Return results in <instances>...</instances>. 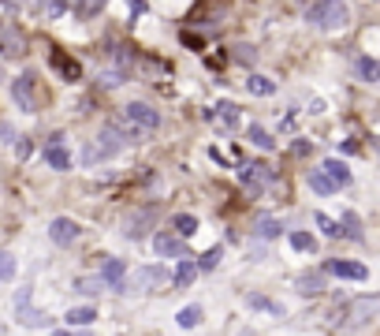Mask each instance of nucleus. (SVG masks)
<instances>
[{
  "label": "nucleus",
  "mask_w": 380,
  "mask_h": 336,
  "mask_svg": "<svg viewBox=\"0 0 380 336\" xmlns=\"http://www.w3.org/2000/svg\"><path fill=\"white\" fill-rule=\"evenodd\" d=\"M26 45H23V38H19V30H12L8 23H0V52L4 57H19Z\"/></svg>",
  "instance_id": "423d86ee"
},
{
  "label": "nucleus",
  "mask_w": 380,
  "mask_h": 336,
  "mask_svg": "<svg viewBox=\"0 0 380 336\" xmlns=\"http://www.w3.org/2000/svg\"><path fill=\"white\" fill-rule=\"evenodd\" d=\"M45 161H49V168H56V172H68V168H71L68 149H63V146H56V143H52V146L45 149Z\"/></svg>",
  "instance_id": "ddd939ff"
},
{
  "label": "nucleus",
  "mask_w": 380,
  "mask_h": 336,
  "mask_svg": "<svg viewBox=\"0 0 380 336\" xmlns=\"http://www.w3.org/2000/svg\"><path fill=\"white\" fill-rule=\"evenodd\" d=\"M216 262H220V251H216V247H213L209 254H202V262H198V269H216Z\"/></svg>",
  "instance_id": "bb28decb"
},
{
  "label": "nucleus",
  "mask_w": 380,
  "mask_h": 336,
  "mask_svg": "<svg viewBox=\"0 0 380 336\" xmlns=\"http://www.w3.org/2000/svg\"><path fill=\"white\" fill-rule=\"evenodd\" d=\"M153 247H157L160 258H183V254H187V243H183L179 232H176V235H172V232H160L157 240H153Z\"/></svg>",
  "instance_id": "39448f33"
},
{
  "label": "nucleus",
  "mask_w": 380,
  "mask_h": 336,
  "mask_svg": "<svg viewBox=\"0 0 380 336\" xmlns=\"http://www.w3.org/2000/svg\"><path fill=\"white\" fill-rule=\"evenodd\" d=\"M250 143L261 146V149H273V135H268L265 127H250Z\"/></svg>",
  "instance_id": "412c9836"
},
{
  "label": "nucleus",
  "mask_w": 380,
  "mask_h": 336,
  "mask_svg": "<svg viewBox=\"0 0 380 336\" xmlns=\"http://www.w3.org/2000/svg\"><path fill=\"white\" fill-rule=\"evenodd\" d=\"M97 321V310L93 307H71L68 310V325H75V329H82V325H93Z\"/></svg>",
  "instance_id": "4468645a"
},
{
  "label": "nucleus",
  "mask_w": 380,
  "mask_h": 336,
  "mask_svg": "<svg viewBox=\"0 0 380 336\" xmlns=\"http://www.w3.org/2000/svg\"><path fill=\"white\" fill-rule=\"evenodd\" d=\"M105 277H116L119 280V277H123V262H108L105 265Z\"/></svg>",
  "instance_id": "cd10ccee"
},
{
  "label": "nucleus",
  "mask_w": 380,
  "mask_h": 336,
  "mask_svg": "<svg viewBox=\"0 0 380 336\" xmlns=\"http://www.w3.org/2000/svg\"><path fill=\"white\" fill-rule=\"evenodd\" d=\"M343 235H351V240H362V221H358L354 213L343 217Z\"/></svg>",
  "instance_id": "4be33fe9"
},
{
  "label": "nucleus",
  "mask_w": 380,
  "mask_h": 336,
  "mask_svg": "<svg viewBox=\"0 0 380 336\" xmlns=\"http://www.w3.org/2000/svg\"><path fill=\"white\" fill-rule=\"evenodd\" d=\"M354 75H358L362 82H377V79H380V64L369 60V57H358V60H354Z\"/></svg>",
  "instance_id": "9d476101"
},
{
  "label": "nucleus",
  "mask_w": 380,
  "mask_h": 336,
  "mask_svg": "<svg viewBox=\"0 0 380 336\" xmlns=\"http://www.w3.org/2000/svg\"><path fill=\"white\" fill-rule=\"evenodd\" d=\"M116 127L123 135H131V138H146L149 131H157V127H160V116H157V108H149L142 101H131L123 108V116H119Z\"/></svg>",
  "instance_id": "f257e3e1"
},
{
  "label": "nucleus",
  "mask_w": 380,
  "mask_h": 336,
  "mask_svg": "<svg viewBox=\"0 0 380 336\" xmlns=\"http://www.w3.org/2000/svg\"><path fill=\"white\" fill-rule=\"evenodd\" d=\"M15 101L23 105V108H30V112L38 108V94H34V82H30V75L15 79Z\"/></svg>",
  "instance_id": "6e6552de"
},
{
  "label": "nucleus",
  "mask_w": 380,
  "mask_h": 336,
  "mask_svg": "<svg viewBox=\"0 0 380 336\" xmlns=\"http://www.w3.org/2000/svg\"><path fill=\"white\" fill-rule=\"evenodd\" d=\"M257 235H265V240H276V235H280V224H276V221H261V224H257Z\"/></svg>",
  "instance_id": "a878e982"
},
{
  "label": "nucleus",
  "mask_w": 380,
  "mask_h": 336,
  "mask_svg": "<svg viewBox=\"0 0 380 336\" xmlns=\"http://www.w3.org/2000/svg\"><path fill=\"white\" fill-rule=\"evenodd\" d=\"M194 277H198V265H190V262H179L176 265V288H190Z\"/></svg>",
  "instance_id": "f3484780"
},
{
  "label": "nucleus",
  "mask_w": 380,
  "mask_h": 336,
  "mask_svg": "<svg viewBox=\"0 0 380 336\" xmlns=\"http://www.w3.org/2000/svg\"><path fill=\"white\" fill-rule=\"evenodd\" d=\"M291 247L302 251V254H313V251H317V240H313L310 232H291Z\"/></svg>",
  "instance_id": "a211bd4d"
},
{
  "label": "nucleus",
  "mask_w": 380,
  "mask_h": 336,
  "mask_svg": "<svg viewBox=\"0 0 380 336\" xmlns=\"http://www.w3.org/2000/svg\"><path fill=\"white\" fill-rule=\"evenodd\" d=\"M176 232L183 235V240H190V235L198 232V217H190V213H179V217H176Z\"/></svg>",
  "instance_id": "6ab92c4d"
},
{
  "label": "nucleus",
  "mask_w": 380,
  "mask_h": 336,
  "mask_svg": "<svg viewBox=\"0 0 380 336\" xmlns=\"http://www.w3.org/2000/svg\"><path fill=\"white\" fill-rule=\"evenodd\" d=\"M310 187L317 191V194H332V191H335V183L324 176V172H310Z\"/></svg>",
  "instance_id": "aec40b11"
},
{
  "label": "nucleus",
  "mask_w": 380,
  "mask_h": 336,
  "mask_svg": "<svg viewBox=\"0 0 380 336\" xmlns=\"http://www.w3.org/2000/svg\"><path fill=\"white\" fill-rule=\"evenodd\" d=\"M328 273L343 277V280H365L369 269H365L362 262H328Z\"/></svg>",
  "instance_id": "0eeeda50"
},
{
  "label": "nucleus",
  "mask_w": 380,
  "mask_h": 336,
  "mask_svg": "<svg viewBox=\"0 0 380 336\" xmlns=\"http://www.w3.org/2000/svg\"><path fill=\"white\" fill-rule=\"evenodd\" d=\"M377 82H380V79H377Z\"/></svg>",
  "instance_id": "c756f323"
},
{
  "label": "nucleus",
  "mask_w": 380,
  "mask_h": 336,
  "mask_svg": "<svg viewBox=\"0 0 380 336\" xmlns=\"http://www.w3.org/2000/svg\"><path fill=\"white\" fill-rule=\"evenodd\" d=\"M324 176H328L335 187H347V183H351V168H347L343 161H324Z\"/></svg>",
  "instance_id": "1a4fd4ad"
},
{
  "label": "nucleus",
  "mask_w": 380,
  "mask_h": 336,
  "mask_svg": "<svg viewBox=\"0 0 380 336\" xmlns=\"http://www.w3.org/2000/svg\"><path fill=\"white\" fill-rule=\"evenodd\" d=\"M15 269H19V262H15L12 254H0V280H12Z\"/></svg>",
  "instance_id": "5701e85b"
},
{
  "label": "nucleus",
  "mask_w": 380,
  "mask_h": 336,
  "mask_svg": "<svg viewBox=\"0 0 380 336\" xmlns=\"http://www.w3.org/2000/svg\"><path fill=\"white\" fill-rule=\"evenodd\" d=\"M135 280H138L142 288H160V284H168V273H165L160 265H149V269H142Z\"/></svg>",
  "instance_id": "f8f14e48"
},
{
  "label": "nucleus",
  "mask_w": 380,
  "mask_h": 336,
  "mask_svg": "<svg viewBox=\"0 0 380 336\" xmlns=\"http://www.w3.org/2000/svg\"><path fill=\"white\" fill-rule=\"evenodd\" d=\"M79 235H82V228L71 221V217H56V221L49 224V240L60 243V247H71L75 240H79Z\"/></svg>",
  "instance_id": "20e7f679"
},
{
  "label": "nucleus",
  "mask_w": 380,
  "mask_h": 336,
  "mask_svg": "<svg viewBox=\"0 0 380 336\" xmlns=\"http://www.w3.org/2000/svg\"><path fill=\"white\" fill-rule=\"evenodd\" d=\"M310 23L321 27V30H343L347 19H351V12H347L343 0H317V4L310 8Z\"/></svg>",
  "instance_id": "f03ea898"
},
{
  "label": "nucleus",
  "mask_w": 380,
  "mask_h": 336,
  "mask_svg": "<svg viewBox=\"0 0 380 336\" xmlns=\"http://www.w3.org/2000/svg\"><path fill=\"white\" fill-rule=\"evenodd\" d=\"M250 94H257V97H273L276 94V82L268 79V75H250Z\"/></svg>",
  "instance_id": "2eb2a0df"
},
{
  "label": "nucleus",
  "mask_w": 380,
  "mask_h": 336,
  "mask_svg": "<svg viewBox=\"0 0 380 336\" xmlns=\"http://www.w3.org/2000/svg\"><path fill=\"white\" fill-rule=\"evenodd\" d=\"M313 221H317V228H321L324 235H340V224H335L332 217H324V213H317V217H313Z\"/></svg>",
  "instance_id": "b1692460"
},
{
  "label": "nucleus",
  "mask_w": 380,
  "mask_h": 336,
  "mask_svg": "<svg viewBox=\"0 0 380 336\" xmlns=\"http://www.w3.org/2000/svg\"><path fill=\"white\" fill-rule=\"evenodd\" d=\"M250 307H257V310H273V314H284V307H276V302H268L261 295H250Z\"/></svg>",
  "instance_id": "393cba45"
},
{
  "label": "nucleus",
  "mask_w": 380,
  "mask_h": 336,
  "mask_svg": "<svg viewBox=\"0 0 380 336\" xmlns=\"http://www.w3.org/2000/svg\"><path fill=\"white\" fill-rule=\"evenodd\" d=\"M116 149H119V127H116V131H112V127H108V131H101V135H97V143H93V146H90V149H86V154H82V161H86V165H93V161H105V157H112Z\"/></svg>",
  "instance_id": "7ed1b4c3"
},
{
  "label": "nucleus",
  "mask_w": 380,
  "mask_h": 336,
  "mask_svg": "<svg viewBox=\"0 0 380 336\" xmlns=\"http://www.w3.org/2000/svg\"><path fill=\"white\" fill-rule=\"evenodd\" d=\"M295 288L302 291V295H317V291H324V273H302L295 280Z\"/></svg>",
  "instance_id": "9b49d317"
},
{
  "label": "nucleus",
  "mask_w": 380,
  "mask_h": 336,
  "mask_svg": "<svg viewBox=\"0 0 380 336\" xmlns=\"http://www.w3.org/2000/svg\"><path fill=\"white\" fill-rule=\"evenodd\" d=\"M235 57L243 60V64H254V49H250V45H238V52H235Z\"/></svg>",
  "instance_id": "c85d7f7f"
},
{
  "label": "nucleus",
  "mask_w": 380,
  "mask_h": 336,
  "mask_svg": "<svg viewBox=\"0 0 380 336\" xmlns=\"http://www.w3.org/2000/svg\"><path fill=\"white\" fill-rule=\"evenodd\" d=\"M176 321H179V329H194V325L202 321V307H198V302H190V307H183V310L176 314Z\"/></svg>",
  "instance_id": "dca6fc26"
}]
</instances>
